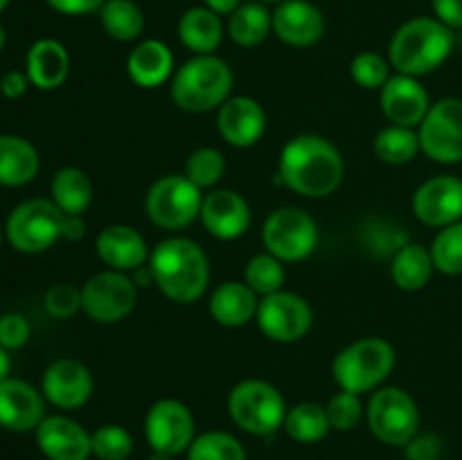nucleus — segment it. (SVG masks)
<instances>
[{
    "label": "nucleus",
    "mask_w": 462,
    "mask_h": 460,
    "mask_svg": "<svg viewBox=\"0 0 462 460\" xmlns=\"http://www.w3.org/2000/svg\"><path fill=\"white\" fill-rule=\"evenodd\" d=\"M346 176V161L332 140L300 133L280 152L275 183L305 198H325L337 192Z\"/></svg>",
    "instance_id": "1"
},
{
    "label": "nucleus",
    "mask_w": 462,
    "mask_h": 460,
    "mask_svg": "<svg viewBox=\"0 0 462 460\" xmlns=\"http://www.w3.org/2000/svg\"><path fill=\"white\" fill-rule=\"evenodd\" d=\"M156 287L167 300L192 305L210 284V260L189 237H167L149 253Z\"/></svg>",
    "instance_id": "2"
},
{
    "label": "nucleus",
    "mask_w": 462,
    "mask_h": 460,
    "mask_svg": "<svg viewBox=\"0 0 462 460\" xmlns=\"http://www.w3.org/2000/svg\"><path fill=\"white\" fill-rule=\"evenodd\" d=\"M454 50V30L436 16H418L397 27L388 43V61L395 72L424 77L438 70Z\"/></svg>",
    "instance_id": "3"
},
{
    "label": "nucleus",
    "mask_w": 462,
    "mask_h": 460,
    "mask_svg": "<svg viewBox=\"0 0 462 460\" xmlns=\"http://www.w3.org/2000/svg\"><path fill=\"white\" fill-rule=\"evenodd\" d=\"M235 72L217 54H194L170 81L171 102L188 113L217 111L233 97Z\"/></svg>",
    "instance_id": "4"
},
{
    "label": "nucleus",
    "mask_w": 462,
    "mask_h": 460,
    "mask_svg": "<svg viewBox=\"0 0 462 460\" xmlns=\"http://www.w3.org/2000/svg\"><path fill=\"white\" fill-rule=\"evenodd\" d=\"M395 347L382 336L356 338L343 347L332 361V377L341 391L374 392L395 370Z\"/></svg>",
    "instance_id": "5"
},
{
    "label": "nucleus",
    "mask_w": 462,
    "mask_h": 460,
    "mask_svg": "<svg viewBox=\"0 0 462 460\" xmlns=\"http://www.w3.org/2000/svg\"><path fill=\"white\" fill-rule=\"evenodd\" d=\"M284 395L264 379H242L228 392V415L251 436H271L287 418Z\"/></svg>",
    "instance_id": "6"
},
{
    "label": "nucleus",
    "mask_w": 462,
    "mask_h": 460,
    "mask_svg": "<svg viewBox=\"0 0 462 460\" xmlns=\"http://www.w3.org/2000/svg\"><path fill=\"white\" fill-rule=\"evenodd\" d=\"M203 189L185 174H165L153 180L144 197L149 221L162 230H183L201 216Z\"/></svg>",
    "instance_id": "7"
},
{
    "label": "nucleus",
    "mask_w": 462,
    "mask_h": 460,
    "mask_svg": "<svg viewBox=\"0 0 462 460\" xmlns=\"http://www.w3.org/2000/svg\"><path fill=\"white\" fill-rule=\"evenodd\" d=\"M319 224L314 216L296 206L275 207L262 225V244L266 253L284 264L307 260L319 246Z\"/></svg>",
    "instance_id": "8"
},
{
    "label": "nucleus",
    "mask_w": 462,
    "mask_h": 460,
    "mask_svg": "<svg viewBox=\"0 0 462 460\" xmlns=\"http://www.w3.org/2000/svg\"><path fill=\"white\" fill-rule=\"evenodd\" d=\"M63 212L52 203V198H30L18 203L7 216L5 235L14 251L36 255L52 248L63 239Z\"/></svg>",
    "instance_id": "9"
},
{
    "label": "nucleus",
    "mask_w": 462,
    "mask_h": 460,
    "mask_svg": "<svg viewBox=\"0 0 462 460\" xmlns=\"http://www.w3.org/2000/svg\"><path fill=\"white\" fill-rule=\"evenodd\" d=\"M365 422L379 442L404 446L420 428L418 401L400 386H382L370 395Z\"/></svg>",
    "instance_id": "10"
},
{
    "label": "nucleus",
    "mask_w": 462,
    "mask_h": 460,
    "mask_svg": "<svg viewBox=\"0 0 462 460\" xmlns=\"http://www.w3.org/2000/svg\"><path fill=\"white\" fill-rule=\"evenodd\" d=\"M138 305V284L131 273L99 271L81 284V311L97 325H116Z\"/></svg>",
    "instance_id": "11"
},
{
    "label": "nucleus",
    "mask_w": 462,
    "mask_h": 460,
    "mask_svg": "<svg viewBox=\"0 0 462 460\" xmlns=\"http://www.w3.org/2000/svg\"><path fill=\"white\" fill-rule=\"evenodd\" d=\"M420 149L440 165L462 162V99L442 97L431 104L418 126Z\"/></svg>",
    "instance_id": "12"
},
{
    "label": "nucleus",
    "mask_w": 462,
    "mask_h": 460,
    "mask_svg": "<svg viewBox=\"0 0 462 460\" xmlns=\"http://www.w3.org/2000/svg\"><path fill=\"white\" fill-rule=\"evenodd\" d=\"M255 323L273 343H298L314 325V309L300 293L278 291L260 298Z\"/></svg>",
    "instance_id": "13"
},
{
    "label": "nucleus",
    "mask_w": 462,
    "mask_h": 460,
    "mask_svg": "<svg viewBox=\"0 0 462 460\" xmlns=\"http://www.w3.org/2000/svg\"><path fill=\"white\" fill-rule=\"evenodd\" d=\"M144 437L158 454L179 455L188 451L197 437V422L189 406L174 397L153 401L144 415Z\"/></svg>",
    "instance_id": "14"
},
{
    "label": "nucleus",
    "mask_w": 462,
    "mask_h": 460,
    "mask_svg": "<svg viewBox=\"0 0 462 460\" xmlns=\"http://www.w3.org/2000/svg\"><path fill=\"white\" fill-rule=\"evenodd\" d=\"M93 391L95 382L90 368L70 356L52 361L41 377V392L45 401L61 410H75L88 404Z\"/></svg>",
    "instance_id": "15"
},
{
    "label": "nucleus",
    "mask_w": 462,
    "mask_h": 460,
    "mask_svg": "<svg viewBox=\"0 0 462 460\" xmlns=\"http://www.w3.org/2000/svg\"><path fill=\"white\" fill-rule=\"evenodd\" d=\"M413 215L431 228L462 221V179L451 174L424 180L413 194Z\"/></svg>",
    "instance_id": "16"
},
{
    "label": "nucleus",
    "mask_w": 462,
    "mask_h": 460,
    "mask_svg": "<svg viewBox=\"0 0 462 460\" xmlns=\"http://www.w3.org/2000/svg\"><path fill=\"white\" fill-rule=\"evenodd\" d=\"M203 228L221 242H233L246 235L251 228L253 212L246 198L235 189L215 188L203 194L201 216Z\"/></svg>",
    "instance_id": "17"
},
{
    "label": "nucleus",
    "mask_w": 462,
    "mask_h": 460,
    "mask_svg": "<svg viewBox=\"0 0 462 460\" xmlns=\"http://www.w3.org/2000/svg\"><path fill=\"white\" fill-rule=\"evenodd\" d=\"M266 126L264 106L248 95H233L217 108V131L230 147H253L264 138Z\"/></svg>",
    "instance_id": "18"
},
{
    "label": "nucleus",
    "mask_w": 462,
    "mask_h": 460,
    "mask_svg": "<svg viewBox=\"0 0 462 460\" xmlns=\"http://www.w3.org/2000/svg\"><path fill=\"white\" fill-rule=\"evenodd\" d=\"M379 104L391 124L418 129L431 108V97L418 77L395 72L379 90Z\"/></svg>",
    "instance_id": "19"
},
{
    "label": "nucleus",
    "mask_w": 462,
    "mask_h": 460,
    "mask_svg": "<svg viewBox=\"0 0 462 460\" xmlns=\"http://www.w3.org/2000/svg\"><path fill=\"white\" fill-rule=\"evenodd\" d=\"M34 436L48 460H88L93 455L90 433L68 415H45Z\"/></svg>",
    "instance_id": "20"
},
{
    "label": "nucleus",
    "mask_w": 462,
    "mask_h": 460,
    "mask_svg": "<svg viewBox=\"0 0 462 460\" xmlns=\"http://www.w3.org/2000/svg\"><path fill=\"white\" fill-rule=\"evenodd\" d=\"M45 419V397L32 383L7 377L0 382V427L14 433L36 431Z\"/></svg>",
    "instance_id": "21"
},
{
    "label": "nucleus",
    "mask_w": 462,
    "mask_h": 460,
    "mask_svg": "<svg viewBox=\"0 0 462 460\" xmlns=\"http://www.w3.org/2000/svg\"><path fill=\"white\" fill-rule=\"evenodd\" d=\"M273 34L291 48H311L325 34V16L310 0H284L273 12Z\"/></svg>",
    "instance_id": "22"
},
{
    "label": "nucleus",
    "mask_w": 462,
    "mask_h": 460,
    "mask_svg": "<svg viewBox=\"0 0 462 460\" xmlns=\"http://www.w3.org/2000/svg\"><path fill=\"white\" fill-rule=\"evenodd\" d=\"M95 253L106 269L134 273L138 266L147 264L149 246L143 235L126 224H111L95 237Z\"/></svg>",
    "instance_id": "23"
},
{
    "label": "nucleus",
    "mask_w": 462,
    "mask_h": 460,
    "mask_svg": "<svg viewBox=\"0 0 462 460\" xmlns=\"http://www.w3.org/2000/svg\"><path fill=\"white\" fill-rule=\"evenodd\" d=\"M174 52L158 39H144L126 57V75L138 88L153 90L174 77Z\"/></svg>",
    "instance_id": "24"
},
{
    "label": "nucleus",
    "mask_w": 462,
    "mask_h": 460,
    "mask_svg": "<svg viewBox=\"0 0 462 460\" xmlns=\"http://www.w3.org/2000/svg\"><path fill=\"white\" fill-rule=\"evenodd\" d=\"M27 79L39 90H57L70 75V54L57 39H39L27 50Z\"/></svg>",
    "instance_id": "25"
},
{
    "label": "nucleus",
    "mask_w": 462,
    "mask_h": 460,
    "mask_svg": "<svg viewBox=\"0 0 462 460\" xmlns=\"http://www.w3.org/2000/svg\"><path fill=\"white\" fill-rule=\"evenodd\" d=\"M260 296L244 280H228L215 287L208 300V311L224 327H244L257 314Z\"/></svg>",
    "instance_id": "26"
},
{
    "label": "nucleus",
    "mask_w": 462,
    "mask_h": 460,
    "mask_svg": "<svg viewBox=\"0 0 462 460\" xmlns=\"http://www.w3.org/2000/svg\"><path fill=\"white\" fill-rule=\"evenodd\" d=\"M41 156L34 144L23 135H0V185L21 188L39 174Z\"/></svg>",
    "instance_id": "27"
},
{
    "label": "nucleus",
    "mask_w": 462,
    "mask_h": 460,
    "mask_svg": "<svg viewBox=\"0 0 462 460\" xmlns=\"http://www.w3.org/2000/svg\"><path fill=\"white\" fill-rule=\"evenodd\" d=\"M179 41L183 48L192 54H215L224 41V23L219 14L208 9L206 5L185 9L183 16L179 18Z\"/></svg>",
    "instance_id": "28"
},
{
    "label": "nucleus",
    "mask_w": 462,
    "mask_h": 460,
    "mask_svg": "<svg viewBox=\"0 0 462 460\" xmlns=\"http://www.w3.org/2000/svg\"><path fill=\"white\" fill-rule=\"evenodd\" d=\"M226 32H228L230 41L239 48H257L273 32V12H269L260 0L242 3L228 16Z\"/></svg>",
    "instance_id": "29"
},
{
    "label": "nucleus",
    "mask_w": 462,
    "mask_h": 460,
    "mask_svg": "<svg viewBox=\"0 0 462 460\" xmlns=\"http://www.w3.org/2000/svg\"><path fill=\"white\" fill-rule=\"evenodd\" d=\"M433 257L431 251L422 244L409 242L391 257V278L395 287L402 291H420L427 287L433 278Z\"/></svg>",
    "instance_id": "30"
},
{
    "label": "nucleus",
    "mask_w": 462,
    "mask_h": 460,
    "mask_svg": "<svg viewBox=\"0 0 462 460\" xmlns=\"http://www.w3.org/2000/svg\"><path fill=\"white\" fill-rule=\"evenodd\" d=\"M50 194L63 215H84L93 203V180L79 167H61L50 183Z\"/></svg>",
    "instance_id": "31"
},
{
    "label": "nucleus",
    "mask_w": 462,
    "mask_h": 460,
    "mask_svg": "<svg viewBox=\"0 0 462 460\" xmlns=\"http://www.w3.org/2000/svg\"><path fill=\"white\" fill-rule=\"evenodd\" d=\"M284 433L298 445H316L325 440L332 431L328 410L319 401H300L287 410V418L282 424Z\"/></svg>",
    "instance_id": "32"
},
{
    "label": "nucleus",
    "mask_w": 462,
    "mask_h": 460,
    "mask_svg": "<svg viewBox=\"0 0 462 460\" xmlns=\"http://www.w3.org/2000/svg\"><path fill=\"white\" fill-rule=\"evenodd\" d=\"M99 23L113 41L131 43L143 36L144 14L135 0H106L99 9Z\"/></svg>",
    "instance_id": "33"
},
{
    "label": "nucleus",
    "mask_w": 462,
    "mask_h": 460,
    "mask_svg": "<svg viewBox=\"0 0 462 460\" xmlns=\"http://www.w3.org/2000/svg\"><path fill=\"white\" fill-rule=\"evenodd\" d=\"M374 153L386 165H406V162L415 161L422 149H420V135L418 131L411 126L388 124L374 135Z\"/></svg>",
    "instance_id": "34"
},
{
    "label": "nucleus",
    "mask_w": 462,
    "mask_h": 460,
    "mask_svg": "<svg viewBox=\"0 0 462 460\" xmlns=\"http://www.w3.org/2000/svg\"><path fill=\"white\" fill-rule=\"evenodd\" d=\"M284 280H287L284 262L266 251L253 255L251 260L246 262V269H244V282H246L260 298L282 291Z\"/></svg>",
    "instance_id": "35"
},
{
    "label": "nucleus",
    "mask_w": 462,
    "mask_h": 460,
    "mask_svg": "<svg viewBox=\"0 0 462 460\" xmlns=\"http://www.w3.org/2000/svg\"><path fill=\"white\" fill-rule=\"evenodd\" d=\"M185 454L188 460H246L244 445L228 431L199 433Z\"/></svg>",
    "instance_id": "36"
},
{
    "label": "nucleus",
    "mask_w": 462,
    "mask_h": 460,
    "mask_svg": "<svg viewBox=\"0 0 462 460\" xmlns=\"http://www.w3.org/2000/svg\"><path fill=\"white\" fill-rule=\"evenodd\" d=\"M183 174L201 189H215L226 174V158L215 147H199L185 161Z\"/></svg>",
    "instance_id": "37"
},
{
    "label": "nucleus",
    "mask_w": 462,
    "mask_h": 460,
    "mask_svg": "<svg viewBox=\"0 0 462 460\" xmlns=\"http://www.w3.org/2000/svg\"><path fill=\"white\" fill-rule=\"evenodd\" d=\"M429 251L436 271L445 275H462V221L440 228Z\"/></svg>",
    "instance_id": "38"
},
{
    "label": "nucleus",
    "mask_w": 462,
    "mask_h": 460,
    "mask_svg": "<svg viewBox=\"0 0 462 460\" xmlns=\"http://www.w3.org/2000/svg\"><path fill=\"white\" fill-rule=\"evenodd\" d=\"M97 460H126L134 454V436L122 424H102L90 433Z\"/></svg>",
    "instance_id": "39"
},
{
    "label": "nucleus",
    "mask_w": 462,
    "mask_h": 460,
    "mask_svg": "<svg viewBox=\"0 0 462 460\" xmlns=\"http://www.w3.org/2000/svg\"><path fill=\"white\" fill-rule=\"evenodd\" d=\"M391 61L377 52H359L350 61V77L356 86L365 90H382L391 79Z\"/></svg>",
    "instance_id": "40"
},
{
    "label": "nucleus",
    "mask_w": 462,
    "mask_h": 460,
    "mask_svg": "<svg viewBox=\"0 0 462 460\" xmlns=\"http://www.w3.org/2000/svg\"><path fill=\"white\" fill-rule=\"evenodd\" d=\"M325 410H328L332 431H352V428L359 427V422L365 415V406L361 401V395L347 391H338L337 395L329 397V401L325 404Z\"/></svg>",
    "instance_id": "41"
},
{
    "label": "nucleus",
    "mask_w": 462,
    "mask_h": 460,
    "mask_svg": "<svg viewBox=\"0 0 462 460\" xmlns=\"http://www.w3.org/2000/svg\"><path fill=\"white\" fill-rule=\"evenodd\" d=\"M43 307L54 318H70L77 311H81V287L70 282H57L45 291Z\"/></svg>",
    "instance_id": "42"
},
{
    "label": "nucleus",
    "mask_w": 462,
    "mask_h": 460,
    "mask_svg": "<svg viewBox=\"0 0 462 460\" xmlns=\"http://www.w3.org/2000/svg\"><path fill=\"white\" fill-rule=\"evenodd\" d=\"M32 336L30 320L23 314H3L0 316V345L7 350H21L27 345Z\"/></svg>",
    "instance_id": "43"
},
{
    "label": "nucleus",
    "mask_w": 462,
    "mask_h": 460,
    "mask_svg": "<svg viewBox=\"0 0 462 460\" xmlns=\"http://www.w3.org/2000/svg\"><path fill=\"white\" fill-rule=\"evenodd\" d=\"M406 460H438L442 451L440 437L433 433H415L404 445Z\"/></svg>",
    "instance_id": "44"
},
{
    "label": "nucleus",
    "mask_w": 462,
    "mask_h": 460,
    "mask_svg": "<svg viewBox=\"0 0 462 460\" xmlns=\"http://www.w3.org/2000/svg\"><path fill=\"white\" fill-rule=\"evenodd\" d=\"M54 12L63 16H86V14H99L106 0H45Z\"/></svg>",
    "instance_id": "45"
},
{
    "label": "nucleus",
    "mask_w": 462,
    "mask_h": 460,
    "mask_svg": "<svg viewBox=\"0 0 462 460\" xmlns=\"http://www.w3.org/2000/svg\"><path fill=\"white\" fill-rule=\"evenodd\" d=\"M433 14L440 23H445L449 30L462 27V0H431Z\"/></svg>",
    "instance_id": "46"
},
{
    "label": "nucleus",
    "mask_w": 462,
    "mask_h": 460,
    "mask_svg": "<svg viewBox=\"0 0 462 460\" xmlns=\"http://www.w3.org/2000/svg\"><path fill=\"white\" fill-rule=\"evenodd\" d=\"M30 79H27V72L21 70H9L5 72L3 79H0V93L7 99H18L27 93L30 88Z\"/></svg>",
    "instance_id": "47"
},
{
    "label": "nucleus",
    "mask_w": 462,
    "mask_h": 460,
    "mask_svg": "<svg viewBox=\"0 0 462 460\" xmlns=\"http://www.w3.org/2000/svg\"><path fill=\"white\" fill-rule=\"evenodd\" d=\"M86 237V221L84 215H66L63 216V239L79 242Z\"/></svg>",
    "instance_id": "48"
},
{
    "label": "nucleus",
    "mask_w": 462,
    "mask_h": 460,
    "mask_svg": "<svg viewBox=\"0 0 462 460\" xmlns=\"http://www.w3.org/2000/svg\"><path fill=\"white\" fill-rule=\"evenodd\" d=\"M203 5L219 16H230L242 5V0H203Z\"/></svg>",
    "instance_id": "49"
},
{
    "label": "nucleus",
    "mask_w": 462,
    "mask_h": 460,
    "mask_svg": "<svg viewBox=\"0 0 462 460\" xmlns=\"http://www.w3.org/2000/svg\"><path fill=\"white\" fill-rule=\"evenodd\" d=\"M9 370H12V359H9L7 347L0 345V382L9 377Z\"/></svg>",
    "instance_id": "50"
},
{
    "label": "nucleus",
    "mask_w": 462,
    "mask_h": 460,
    "mask_svg": "<svg viewBox=\"0 0 462 460\" xmlns=\"http://www.w3.org/2000/svg\"><path fill=\"white\" fill-rule=\"evenodd\" d=\"M147 460H174V455H167V454H158V451H152Z\"/></svg>",
    "instance_id": "51"
},
{
    "label": "nucleus",
    "mask_w": 462,
    "mask_h": 460,
    "mask_svg": "<svg viewBox=\"0 0 462 460\" xmlns=\"http://www.w3.org/2000/svg\"><path fill=\"white\" fill-rule=\"evenodd\" d=\"M5 43H7V32H5L3 25H0V52L5 50Z\"/></svg>",
    "instance_id": "52"
},
{
    "label": "nucleus",
    "mask_w": 462,
    "mask_h": 460,
    "mask_svg": "<svg viewBox=\"0 0 462 460\" xmlns=\"http://www.w3.org/2000/svg\"><path fill=\"white\" fill-rule=\"evenodd\" d=\"M260 3H264V5H280V3H284V0H260Z\"/></svg>",
    "instance_id": "53"
},
{
    "label": "nucleus",
    "mask_w": 462,
    "mask_h": 460,
    "mask_svg": "<svg viewBox=\"0 0 462 460\" xmlns=\"http://www.w3.org/2000/svg\"><path fill=\"white\" fill-rule=\"evenodd\" d=\"M9 5V0H0V12H5V7Z\"/></svg>",
    "instance_id": "54"
},
{
    "label": "nucleus",
    "mask_w": 462,
    "mask_h": 460,
    "mask_svg": "<svg viewBox=\"0 0 462 460\" xmlns=\"http://www.w3.org/2000/svg\"><path fill=\"white\" fill-rule=\"evenodd\" d=\"M0 244H3V230H0Z\"/></svg>",
    "instance_id": "55"
}]
</instances>
